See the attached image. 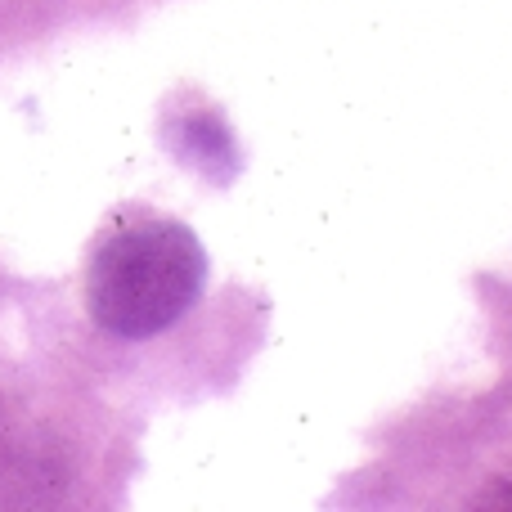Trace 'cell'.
I'll list each match as a JSON object with an SVG mask.
<instances>
[{
	"label": "cell",
	"mask_w": 512,
	"mask_h": 512,
	"mask_svg": "<svg viewBox=\"0 0 512 512\" xmlns=\"http://www.w3.org/2000/svg\"><path fill=\"white\" fill-rule=\"evenodd\" d=\"M207 256L176 221H131L99 243L86 274V301L99 328L117 337H153L198 301Z\"/></svg>",
	"instance_id": "1"
}]
</instances>
